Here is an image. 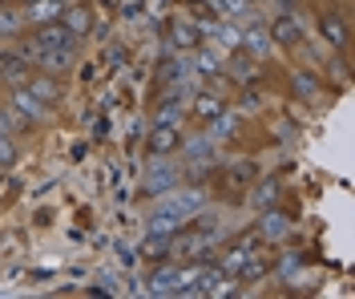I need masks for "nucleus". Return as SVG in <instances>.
Returning a JSON list of instances; mask_svg holds the SVG:
<instances>
[{
	"instance_id": "9b49d317",
	"label": "nucleus",
	"mask_w": 355,
	"mask_h": 299,
	"mask_svg": "<svg viewBox=\"0 0 355 299\" xmlns=\"http://www.w3.org/2000/svg\"><path fill=\"white\" fill-rule=\"evenodd\" d=\"M190 69L198 73V77H218L222 73V53L218 49H194V61H190Z\"/></svg>"
},
{
	"instance_id": "b1692460",
	"label": "nucleus",
	"mask_w": 355,
	"mask_h": 299,
	"mask_svg": "<svg viewBox=\"0 0 355 299\" xmlns=\"http://www.w3.org/2000/svg\"><path fill=\"white\" fill-rule=\"evenodd\" d=\"M295 89L303 93V97H315V93H319V77L307 73V69H299V73H295Z\"/></svg>"
},
{
	"instance_id": "f03ea898",
	"label": "nucleus",
	"mask_w": 355,
	"mask_h": 299,
	"mask_svg": "<svg viewBox=\"0 0 355 299\" xmlns=\"http://www.w3.org/2000/svg\"><path fill=\"white\" fill-rule=\"evenodd\" d=\"M157 207L170 210V214H182V219H194L202 207V190H166V198Z\"/></svg>"
},
{
	"instance_id": "c85d7f7f",
	"label": "nucleus",
	"mask_w": 355,
	"mask_h": 299,
	"mask_svg": "<svg viewBox=\"0 0 355 299\" xmlns=\"http://www.w3.org/2000/svg\"><path fill=\"white\" fill-rule=\"evenodd\" d=\"M21 4H33V0H21Z\"/></svg>"
},
{
	"instance_id": "423d86ee",
	"label": "nucleus",
	"mask_w": 355,
	"mask_h": 299,
	"mask_svg": "<svg viewBox=\"0 0 355 299\" xmlns=\"http://www.w3.org/2000/svg\"><path fill=\"white\" fill-rule=\"evenodd\" d=\"M61 21H65V28L73 37H89V33H93V8H89V4H65Z\"/></svg>"
},
{
	"instance_id": "f8f14e48",
	"label": "nucleus",
	"mask_w": 355,
	"mask_h": 299,
	"mask_svg": "<svg viewBox=\"0 0 355 299\" xmlns=\"http://www.w3.org/2000/svg\"><path fill=\"white\" fill-rule=\"evenodd\" d=\"M24 85H28V89L37 93V97H41L44 105H57V101H61V81H57L53 73H41V77H28Z\"/></svg>"
},
{
	"instance_id": "4be33fe9",
	"label": "nucleus",
	"mask_w": 355,
	"mask_h": 299,
	"mask_svg": "<svg viewBox=\"0 0 355 299\" xmlns=\"http://www.w3.org/2000/svg\"><path fill=\"white\" fill-rule=\"evenodd\" d=\"M194 114H198L202 121H214V117L222 114V101L218 97H194Z\"/></svg>"
},
{
	"instance_id": "bb28decb",
	"label": "nucleus",
	"mask_w": 355,
	"mask_h": 299,
	"mask_svg": "<svg viewBox=\"0 0 355 299\" xmlns=\"http://www.w3.org/2000/svg\"><path fill=\"white\" fill-rule=\"evenodd\" d=\"M279 4H283V8H287V12H291V8H299V0H279Z\"/></svg>"
},
{
	"instance_id": "6e6552de",
	"label": "nucleus",
	"mask_w": 355,
	"mask_h": 299,
	"mask_svg": "<svg viewBox=\"0 0 355 299\" xmlns=\"http://www.w3.org/2000/svg\"><path fill=\"white\" fill-rule=\"evenodd\" d=\"M259 234H263L266 243H279V239H287V234H291V219L283 214V210H270V207H266Z\"/></svg>"
},
{
	"instance_id": "0eeeda50",
	"label": "nucleus",
	"mask_w": 355,
	"mask_h": 299,
	"mask_svg": "<svg viewBox=\"0 0 355 299\" xmlns=\"http://www.w3.org/2000/svg\"><path fill=\"white\" fill-rule=\"evenodd\" d=\"M61 12H65V4H57V0H33V4H24V24L61 21Z\"/></svg>"
},
{
	"instance_id": "f257e3e1",
	"label": "nucleus",
	"mask_w": 355,
	"mask_h": 299,
	"mask_svg": "<svg viewBox=\"0 0 355 299\" xmlns=\"http://www.w3.org/2000/svg\"><path fill=\"white\" fill-rule=\"evenodd\" d=\"M8 105H12V110H17V114L28 121V126H33V121H41V117L49 114V105H44V101H41V97H37L33 89H28V85H12V97H8Z\"/></svg>"
},
{
	"instance_id": "a211bd4d",
	"label": "nucleus",
	"mask_w": 355,
	"mask_h": 299,
	"mask_svg": "<svg viewBox=\"0 0 355 299\" xmlns=\"http://www.w3.org/2000/svg\"><path fill=\"white\" fill-rule=\"evenodd\" d=\"M21 33H24V12L8 8V4H0V37L12 41V37H21Z\"/></svg>"
},
{
	"instance_id": "f3484780",
	"label": "nucleus",
	"mask_w": 355,
	"mask_h": 299,
	"mask_svg": "<svg viewBox=\"0 0 355 299\" xmlns=\"http://www.w3.org/2000/svg\"><path fill=\"white\" fill-rule=\"evenodd\" d=\"M190 219H182V214H170V210H154V219H150V234H178V230L186 227Z\"/></svg>"
},
{
	"instance_id": "20e7f679",
	"label": "nucleus",
	"mask_w": 355,
	"mask_h": 299,
	"mask_svg": "<svg viewBox=\"0 0 355 299\" xmlns=\"http://www.w3.org/2000/svg\"><path fill=\"white\" fill-rule=\"evenodd\" d=\"M33 41H37L41 49H73V45H77V37H73V33L65 28V21H49V24H41Z\"/></svg>"
},
{
	"instance_id": "ddd939ff",
	"label": "nucleus",
	"mask_w": 355,
	"mask_h": 299,
	"mask_svg": "<svg viewBox=\"0 0 355 299\" xmlns=\"http://www.w3.org/2000/svg\"><path fill=\"white\" fill-rule=\"evenodd\" d=\"M178 150V126H154V134H150V154L154 158H166V154H174Z\"/></svg>"
},
{
	"instance_id": "412c9836",
	"label": "nucleus",
	"mask_w": 355,
	"mask_h": 299,
	"mask_svg": "<svg viewBox=\"0 0 355 299\" xmlns=\"http://www.w3.org/2000/svg\"><path fill=\"white\" fill-rule=\"evenodd\" d=\"M234 130H239V117H234V114H218V117H214V126H210V138H214V142L234 138Z\"/></svg>"
},
{
	"instance_id": "4468645a",
	"label": "nucleus",
	"mask_w": 355,
	"mask_h": 299,
	"mask_svg": "<svg viewBox=\"0 0 355 299\" xmlns=\"http://www.w3.org/2000/svg\"><path fill=\"white\" fill-rule=\"evenodd\" d=\"M243 45H246L250 57H259V61H263L266 53H270V33H266L263 24H246V28H243Z\"/></svg>"
},
{
	"instance_id": "5701e85b",
	"label": "nucleus",
	"mask_w": 355,
	"mask_h": 299,
	"mask_svg": "<svg viewBox=\"0 0 355 299\" xmlns=\"http://www.w3.org/2000/svg\"><path fill=\"white\" fill-rule=\"evenodd\" d=\"M210 150H214V138H194V142H186V154H190V162H210L214 158V154H210Z\"/></svg>"
},
{
	"instance_id": "a878e982",
	"label": "nucleus",
	"mask_w": 355,
	"mask_h": 299,
	"mask_svg": "<svg viewBox=\"0 0 355 299\" xmlns=\"http://www.w3.org/2000/svg\"><path fill=\"white\" fill-rule=\"evenodd\" d=\"M279 275L287 279V283L299 275V255H283V263H279Z\"/></svg>"
},
{
	"instance_id": "9d476101",
	"label": "nucleus",
	"mask_w": 355,
	"mask_h": 299,
	"mask_svg": "<svg viewBox=\"0 0 355 299\" xmlns=\"http://www.w3.org/2000/svg\"><path fill=\"white\" fill-rule=\"evenodd\" d=\"M174 182H178V170L157 158L154 170H150V178H146V190H150V194H166V190H174Z\"/></svg>"
},
{
	"instance_id": "39448f33",
	"label": "nucleus",
	"mask_w": 355,
	"mask_h": 299,
	"mask_svg": "<svg viewBox=\"0 0 355 299\" xmlns=\"http://www.w3.org/2000/svg\"><path fill=\"white\" fill-rule=\"evenodd\" d=\"M73 61H77V49H41V53H37V65H41L44 73H53V77L69 73Z\"/></svg>"
},
{
	"instance_id": "dca6fc26",
	"label": "nucleus",
	"mask_w": 355,
	"mask_h": 299,
	"mask_svg": "<svg viewBox=\"0 0 355 299\" xmlns=\"http://www.w3.org/2000/svg\"><path fill=\"white\" fill-rule=\"evenodd\" d=\"M174 287H178V267H157L154 275H150L146 296H174Z\"/></svg>"
},
{
	"instance_id": "6ab92c4d",
	"label": "nucleus",
	"mask_w": 355,
	"mask_h": 299,
	"mask_svg": "<svg viewBox=\"0 0 355 299\" xmlns=\"http://www.w3.org/2000/svg\"><path fill=\"white\" fill-rule=\"evenodd\" d=\"M198 24L190 21H174V28H170V41H174L178 49H198Z\"/></svg>"
},
{
	"instance_id": "393cba45",
	"label": "nucleus",
	"mask_w": 355,
	"mask_h": 299,
	"mask_svg": "<svg viewBox=\"0 0 355 299\" xmlns=\"http://www.w3.org/2000/svg\"><path fill=\"white\" fill-rule=\"evenodd\" d=\"M17 162V142L12 134H0V166H12Z\"/></svg>"
},
{
	"instance_id": "7ed1b4c3",
	"label": "nucleus",
	"mask_w": 355,
	"mask_h": 299,
	"mask_svg": "<svg viewBox=\"0 0 355 299\" xmlns=\"http://www.w3.org/2000/svg\"><path fill=\"white\" fill-rule=\"evenodd\" d=\"M0 81L4 85H24L28 81V61L21 49H0Z\"/></svg>"
},
{
	"instance_id": "2eb2a0df",
	"label": "nucleus",
	"mask_w": 355,
	"mask_h": 299,
	"mask_svg": "<svg viewBox=\"0 0 355 299\" xmlns=\"http://www.w3.org/2000/svg\"><path fill=\"white\" fill-rule=\"evenodd\" d=\"M319 37H323L331 49H343L347 45V24H343V17H335V12L323 17V21H319Z\"/></svg>"
},
{
	"instance_id": "1a4fd4ad",
	"label": "nucleus",
	"mask_w": 355,
	"mask_h": 299,
	"mask_svg": "<svg viewBox=\"0 0 355 299\" xmlns=\"http://www.w3.org/2000/svg\"><path fill=\"white\" fill-rule=\"evenodd\" d=\"M270 37H275L283 49H295V45H299V37H303V28H299V21H295L291 12H283L279 21L270 24Z\"/></svg>"
},
{
	"instance_id": "cd10ccee",
	"label": "nucleus",
	"mask_w": 355,
	"mask_h": 299,
	"mask_svg": "<svg viewBox=\"0 0 355 299\" xmlns=\"http://www.w3.org/2000/svg\"><path fill=\"white\" fill-rule=\"evenodd\" d=\"M57 4H73V0H57Z\"/></svg>"
},
{
	"instance_id": "aec40b11",
	"label": "nucleus",
	"mask_w": 355,
	"mask_h": 299,
	"mask_svg": "<svg viewBox=\"0 0 355 299\" xmlns=\"http://www.w3.org/2000/svg\"><path fill=\"white\" fill-rule=\"evenodd\" d=\"M275 198H279V182H259L254 190H250V203H254L259 210L275 207Z\"/></svg>"
}]
</instances>
